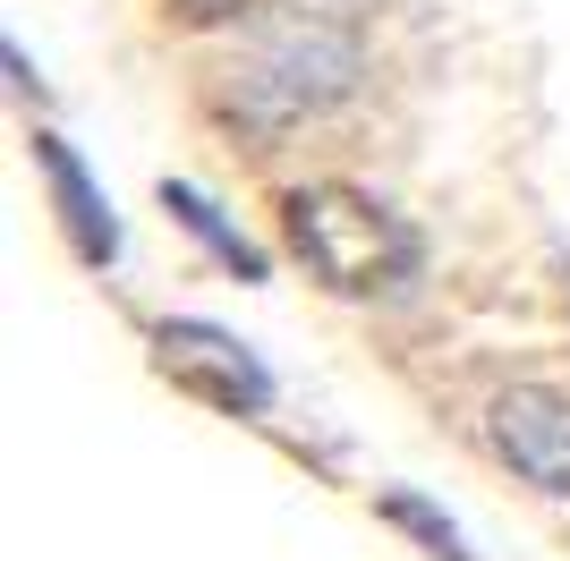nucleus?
Returning <instances> with one entry per match:
<instances>
[{
  "mask_svg": "<svg viewBox=\"0 0 570 561\" xmlns=\"http://www.w3.org/2000/svg\"><path fill=\"white\" fill-rule=\"evenodd\" d=\"M35 154H43V170H51V196H60V222H69V238H77V256H95V264H111L119 256V230H111V205H102L95 187H86V170H77V154L60 137H35Z\"/></svg>",
  "mask_w": 570,
  "mask_h": 561,
  "instance_id": "obj_5",
  "label": "nucleus"
},
{
  "mask_svg": "<svg viewBox=\"0 0 570 561\" xmlns=\"http://www.w3.org/2000/svg\"><path fill=\"white\" fill-rule=\"evenodd\" d=\"M289 247L341 298H375V289H401L417 273V230H409L401 213H383L375 196L341 187V179L289 196Z\"/></svg>",
  "mask_w": 570,
  "mask_h": 561,
  "instance_id": "obj_2",
  "label": "nucleus"
},
{
  "mask_svg": "<svg viewBox=\"0 0 570 561\" xmlns=\"http://www.w3.org/2000/svg\"><path fill=\"white\" fill-rule=\"evenodd\" d=\"M163 205H170V213H179V222H188V230H196V238H205V247H214V256H222V264H230V273H247V280H264V256H256V247H247V238H238V230H222V213H214V205H205V196H196V187H163Z\"/></svg>",
  "mask_w": 570,
  "mask_h": 561,
  "instance_id": "obj_6",
  "label": "nucleus"
},
{
  "mask_svg": "<svg viewBox=\"0 0 570 561\" xmlns=\"http://www.w3.org/2000/svg\"><path fill=\"white\" fill-rule=\"evenodd\" d=\"M247 9H264V0H179V18L214 26V18H247Z\"/></svg>",
  "mask_w": 570,
  "mask_h": 561,
  "instance_id": "obj_8",
  "label": "nucleus"
},
{
  "mask_svg": "<svg viewBox=\"0 0 570 561\" xmlns=\"http://www.w3.org/2000/svg\"><path fill=\"white\" fill-rule=\"evenodd\" d=\"M485 434H494V451L520 468L537 493L570 502V400L562 392H546V383H511V392H494Z\"/></svg>",
  "mask_w": 570,
  "mask_h": 561,
  "instance_id": "obj_3",
  "label": "nucleus"
},
{
  "mask_svg": "<svg viewBox=\"0 0 570 561\" xmlns=\"http://www.w3.org/2000/svg\"><path fill=\"white\" fill-rule=\"evenodd\" d=\"M366 69V43H357V18L341 9H289V18L256 26L247 51H238L230 69H222V102H230L238 128H298V119L333 111L341 94L357 86Z\"/></svg>",
  "mask_w": 570,
  "mask_h": 561,
  "instance_id": "obj_1",
  "label": "nucleus"
},
{
  "mask_svg": "<svg viewBox=\"0 0 570 561\" xmlns=\"http://www.w3.org/2000/svg\"><path fill=\"white\" fill-rule=\"evenodd\" d=\"M383 511L401 519V528H417V537H426V544H434V553H443V561H469V553H460V537H452V528H443V519L426 511V502H409V493H392Z\"/></svg>",
  "mask_w": 570,
  "mask_h": 561,
  "instance_id": "obj_7",
  "label": "nucleus"
},
{
  "mask_svg": "<svg viewBox=\"0 0 570 561\" xmlns=\"http://www.w3.org/2000/svg\"><path fill=\"white\" fill-rule=\"evenodd\" d=\"M154 366L179 383V392H196V400H214V409H264L273 400V383H264V366L247 350H238L230 332H214V324H163L154 332Z\"/></svg>",
  "mask_w": 570,
  "mask_h": 561,
  "instance_id": "obj_4",
  "label": "nucleus"
}]
</instances>
